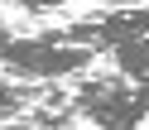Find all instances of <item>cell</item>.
<instances>
[{"instance_id":"6da1fadb","label":"cell","mask_w":149,"mask_h":130,"mask_svg":"<svg viewBox=\"0 0 149 130\" xmlns=\"http://www.w3.org/2000/svg\"><path fill=\"white\" fill-rule=\"evenodd\" d=\"M72 111L96 130H139L149 120V82L125 72H91L72 82Z\"/></svg>"},{"instance_id":"7a4b0ae2","label":"cell","mask_w":149,"mask_h":130,"mask_svg":"<svg viewBox=\"0 0 149 130\" xmlns=\"http://www.w3.org/2000/svg\"><path fill=\"white\" fill-rule=\"evenodd\" d=\"M96 53L87 43H72L63 29L48 34H29V39H0V68L19 82H58V77H77L91 68Z\"/></svg>"},{"instance_id":"3957f363","label":"cell","mask_w":149,"mask_h":130,"mask_svg":"<svg viewBox=\"0 0 149 130\" xmlns=\"http://www.w3.org/2000/svg\"><path fill=\"white\" fill-rule=\"evenodd\" d=\"M53 87H58V82H10V77H0V120L29 111L34 101H43Z\"/></svg>"},{"instance_id":"277c9868","label":"cell","mask_w":149,"mask_h":130,"mask_svg":"<svg viewBox=\"0 0 149 130\" xmlns=\"http://www.w3.org/2000/svg\"><path fill=\"white\" fill-rule=\"evenodd\" d=\"M111 63H116V72H125V77L149 82V39H130V43H120V48H111Z\"/></svg>"},{"instance_id":"5b68a950","label":"cell","mask_w":149,"mask_h":130,"mask_svg":"<svg viewBox=\"0 0 149 130\" xmlns=\"http://www.w3.org/2000/svg\"><path fill=\"white\" fill-rule=\"evenodd\" d=\"M0 39H10V29H5V20H0Z\"/></svg>"}]
</instances>
